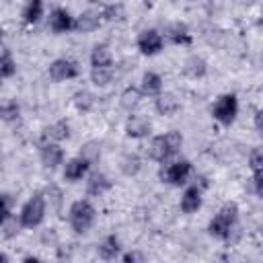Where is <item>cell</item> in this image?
<instances>
[{
    "label": "cell",
    "instance_id": "obj_39",
    "mask_svg": "<svg viewBox=\"0 0 263 263\" xmlns=\"http://www.w3.org/2000/svg\"><path fill=\"white\" fill-rule=\"evenodd\" d=\"M23 263H43L39 257H35V255H27L25 259H23Z\"/></svg>",
    "mask_w": 263,
    "mask_h": 263
},
{
    "label": "cell",
    "instance_id": "obj_11",
    "mask_svg": "<svg viewBox=\"0 0 263 263\" xmlns=\"http://www.w3.org/2000/svg\"><path fill=\"white\" fill-rule=\"evenodd\" d=\"M123 132H125V136L132 138V140H144V138L150 136L152 123H150V119L144 117V115H129V117L125 119Z\"/></svg>",
    "mask_w": 263,
    "mask_h": 263
},
{
    "label": "cell",
    "instance_id": "obj_27",
    "mask_svg": "<svg viewBox=\"0 0 263 263\" xmlns=\"http://www.w3.org/2000/svg\"><path fill=\"white\" fill-rule=\"evenodd\" d=\"M16 74V58L12 55V51L8 47H2V55H0V76L4 80L12 78Z\"/></svg>",
    "mask_w": 263,
    "mask_h": 263
},
{
    "label": "cell",
    "instance_id": "obj_8",
    "mask_svg": "<svg viewBox=\"0 0 263 263\" xmlns=\"http://www.w3.org/2000/svg\"><path fill=\"white\" fill-rule=\"evenodd\" d=\"M47 74H49V78H51L53 82H66V80L78 78L80 68H78V64H76L74 60H70V58H55V60L49 64Z\"/></svg>",
    "mask_w": 263,
    "mask_h": 263
},
{
    "label": "cell",
    "instance_id": "obj_12",
    "mask_svg": "<svg viewBox=\"0 0 263 263\" xmlns=\"http://www.w3.org/2000/svg\"><path fill=\"white\" fill-rule=\"evenodd\" d=\"M90 162L84 160L82 156H72L64 162V179L70 181V183H76V181H82L84 177H88V171H90Z\"/></svg>",
    "mask_w": 263,
    "mask_h": 263
},
{
    "label": "cell",
    "instance_id": "obj_40",
    "mask_svg": "<svg viewBox=\"0 0 263 263\" xmlns=\"http://www.w3.org/2000/svg\"><path fill=\"white\" fill-rule=\"evenodd\" d=\"M0 263H10V257H8V253H6V251H2V253H0Z\"/></svg>",
    "mask_w": 263,
    "mask_h": 263
},
{
    "label": "cell",
    "instance_id": "obj_37",
    "mask_svg": "<svg viewBox=\"0 0 263 263\" xmlns=\"http://www.w3.org/2000/svg\"><path fill=\"white\" fill-rule=\"evenodd\" d=\"M251 183H253V193L263 199V175H253Z\"/></svg>",
    "mask_w": 263,
    "mask_h": 263
},
{
    "label": "cell",
    "instance_id": "obj_1",
    "mask_svg": "<svg viewBox=\"0 0 263 263\" xmlns=\"http://www.w3.org/2000/svg\"><path fill=\"white\" fill-rule=\"evenodd\" d=\"M181 146H183V134L177 129H171L160 136H154L146 148V154L154 162H166L181 150Z\"/></svg>",
    "mask_w": 263,
    "mask_h": 263
},
{
    "label": "cell",
    "instance_id": "obj_15",
    "mask_svg": "<svg viewBox=\"0 0 263 263\" xmlns=\"http://www.w3.org/2000/svg\"><path fill=\"white\" fill-rule=\"evenodd\" d=\"M88 62H90V68H92V70L113 68V51H111V47L105 45V43H97V45L90 49Z\"/></svg>",
    "mask_w": 263,
    "mask_h": 263
},
{
    "label": "cell",
    "instance_id": "obj_20",
    "mask_svg": "<svg viewBox=\"0 0 263 263\" xmlns=\"http://www.w3.org/2000/svg\"><path fill=\"white\" fill-rule=\"evenodd\" d=\"M121 253V242L117 234H107L99 245H97V255L103 261H113Z\"/></svg>",
    "mask_w": 263,
    "mask_h": 263
},
{
    "label": "cell",
    "instance_id": "obj_4",
    "mask_svg": "<svg viewBox=\"0 0 263 263\" xmlns=\"http://www.w3.org/2000/svg\"><path fill=\"white\" fill-rule=\"evenodd\" d=\"M45 214H47V203H45V197L43 193H33L21 208L18 212V220H21V226L31 230V228H37L43 220H45Z\"/></svg>",
    "mask_w": 263,
    "mask_h": 263
},
{
    "label": "cell",
    "instance_id": "obj_35",
    "mask_svg": "<svg viewBox=\"0 0 263 263\" xmlns=\"http://www.w3.org/2000/svg\"><path fill=\"white\" fill-rule=\"evenodd\" d=\"M0 201H2V210H0V220H6V218H10V216H14V212H12V197H10V193H2L0 195Z\"/></svg>",
    "mask_w": 263,
    "mask_h": 263
},
{
    "label": "cell",
    "instance_id": "obj_17",
    "mask_svg": "<svg viewBox=\"0 0 263 263\" xmlns=\"http://www.w3.org/2000/svg\"><path fill=\"white\" fill-rule=\"evenodd\" d=\"M164 80H162V76L158 74V72H154V70H148V72H144L142 74V80H140V88H142V92L144 95H148V97H158V95H162L164 90V84H162Z\"/></svg>",
    "mask_w": 263,
    "mask_h": 263
},
{
    "label": "cell",
    "instance_id": "obj_18",
    "mask_svg": "<svg viewBox=\"0 0 263 263\" xmlns=\"http://www.w3.org/2000/svg\"><path fill=\"white\" fill-rule=\"evenodd\" d=\"M166 39H168L173 45H191L193 35H191V31H189V27H187L185 23L175 21V23H171L168 29H166Z\"/></svg>",
    "mask_w": 263,
    "mask_h": 263
},
{
    "label": "cell",
    "instance_id": "obj_22",
    "mask_svg": "<svg viewBox=\"0 0 263 263\" xmlns=\"http://www.w3.org/2000/svg\"><path fill=\"white\" fill-rule=\"evenodd\" d=\"M205 72H208V62H205L201 55H197V53L189 55V58L183 62V74H185L187 78L197 80V78H203Z\"/></svg>",
    "mask_w": 263,
    "mask_h": 263
},
{
    "label": "cell",
    "instance_id": "obj_16",
    "mask_svg": "<svg viewBox=\"0 0 263 263\" xmlns=\"http://www.w3.org/2000/svg\"><path fill=\"white\" fill-rule=\"evenodd\" d=\"M111 187H113L111 179L107 175H103V173H90L86 177V195H90V197H101Z\"/></svg>",
    "mask_w": 263,
    "mask_h": 263
},
{
    "label": "cell",
    "instance_id": "obj_29",
    "mask_svg": "<svg viewBox=\"0 0 263 263\" xmlns=\"http://www.w3.org/2000/svg\"><path fill=\"white\" fill-rule=\"evenodd\" d=\"M90 82L95 86H107L113 82V68H101V70H92L90 68Z\"/></svg>",
    "mask_w": 263,
    "mask_h": 263
},
{
    "label": "cell",
    "instance_id": "obj_2",
    "mask_svg": "<svg viewBox=\"0 0 263 263\" xmlns=\"http://www.w3.org/2000/svg\"><path fill=\"white\" fill-rule=\"evenodd\" d=\"M236 222H238V205L234 201H226L208 222V234L216 240H228Z\"/></svg>",
    "mask_w": 263,
    "mask_h": 263
},
{
    "label": "cell",
    "instance_id": "obj_34",
    "mask_svg": "<svg viewBox=\"0 0 263 263\" xmlns=\"http://www.w3.org/2000/svg\"><path fill=\"white\" fill-rule=\"evenodd\" d=\"M78 156H82L84 160H88L90 164H95V162L101 158V148H99L97 142H86V144L82 146V150H80Z\"/></svg>",
    "mask_w": 263,
    "mask_h": 263
},
{
    "label": "cell",
    "instance_id": "obj_23",
    "mask_svg": "<svg viewBox=\"0 0 263 263\" xmlns=\"http://www.w3.org/2000/svg\"><path fill=\"white\" fill-rule=\"evenodd\" d=\"M144 99V92L140 86H125L119 95V105L125 109V111H134Z\"/></svg>",
    "mask_w": 263,
    "mask_h": 263
},
{
    "label": "cell",
    "instance_id": "obj_6",
    "mask_svg": "<svg viewBox=\"0 0 263 263\" xmlns=\"http://www.w3.org/2000/svg\"><path fill=\"white\" fill-rule=\"evenodd\" d=\"M193 173V164L187 158H179L173 162H166V166L160 168V181L171 187H181L189 181Z\"/></svg>",
    "mask_w": 263,
    "mask_h": 263
},
{
    "label": "cell",
    "instance_id": "obj_25",
    "mask_svg": "<svg viewBox=\"0 0 263 263\" xmlns=\"http://www.w3.org/2000/svg\"><path fill=\"white\" fill-rule=\"evenodd\" d=\"M99 10H101V18L107 21V23H121L125 18V6L121 2L103 4Z\"/></svg>",
    "mask_w": 263,
    "mask_h": 263
},
{
    "label": "cell",
    "instance_id": "obj_19",
    "mask_svg": "<svg viewBox=\"0 0 263 263\" xmlns=\"http://www.w3.org/2000/svg\"><path fill=\"white\" fill-rule=\"evenodd\" d=\"M154 109H156V113L162 115V117H173V115L181 109V103H179L177 95H173V92H162V95H158V97L154 99Z\"/></svg>",
    "mask_w": 263,
    "mask_h": 263
},
{
    "label": "cell",
    "instance_id": "obj_30",
    "mask_svg": "<svg viewBox=\"0 0 263 263\" xmlns=\"http://www.w3.org/2000/svg\"><path fill=\"white\" fill-rule=\"evenodd\" d=\"M0 228H2V238H12V236L18 234V228H23V226H21L18 216L14 214L6 220H0Z\"/></svg>",
    "mask_w": 263,
    "mask_h": 263
},
{
    "label": "cell",
    "instance_id": "obj_26",
    "mask_svg": "<svg viewBox=\"0 0 263 263\" xmlns=\"http://www.w3.org/2000/svg\"><path fill=\"white\" fill-rule=\"evenodd\" d=\"M140 168H142V160H140L138 154L127 152V154H123V156L119 158V171H121L125 177H136V175L140 173Z\"/></svg>",
    "mask_w": 263,
    "mask_h": 263
},
{
    "label": "cell",
    "instance_id": "obj_32",
    "mask_svg": "<svg viewBox=\"0 0 263 263\" xmlns=\"http://www.w3.org/2000/svg\"><path fill=\"white\" fill-rule=\"evenodd\" d=\"M41 193H43L45 203H47L49 208L60 210V205H62V191H60V187H58V185H47Z\"/></svg>",
    "mask_w": 263,
    "mask_h": 263
},
{
    "label": "cell",
    "instance_id": "obj_9",
    "mask_svg": "<svg viewBox=\"0 0 263 263\" xmlns=\"http://www.w3.org/2000/svg\"><path fill=\"white\" fill-rule=\"evenodd\" d=\"M74 18L72 12L64 6H55L49 10V16H47V27L51 33L55 35H64V33H70L74 31Z\"/></svg>",
    "mask_w": 263,
    "mask_h": 263
},
{
    "label": "cell",
    "instance_id": "obj_10",
    "mask_svg": "<svg viewBox=\"0 0 263 263\" xmlns=\"http://www.w3.org/2000/svg\"><path fill=\"white\" fill-rule=\"evenodd\" d=\"M39 158H41V164L49 171H55L60 164L66 162V154H64L62 144H53V142H43V146L39 150Z\"/></svg>",
    "mask_w": 263,
    "mask_h": 263
},
{
    "label": "cell",
    "instance_id": "obj_33",
    "mask_svg": "<svg viewBox=\"0 0 263 263\" xmlns=\"http://www.w3.org/2000/svg\"><path fill=\"white\" fill-rule=\"evenodd\" d=\"M249 168L253 175H263V146H257L249 152Z\"/></svg>",
    "mask_w": 263,
    "mask_h": 263
},
{
    "label": "cell",
    "instance_id": "obj_31",
    "mask_svg": "<svg viewBox=\"0 0 263 263\" xmlns=\"http://www.w3.org/2000/svg\"><path fill=\"white\" fill-rule=\"evenodd\" d=\"M0 115L6 123H12V121H18L21 117V107L16 101H6L2 107H0Z\"/></svg>",
    "mask_w": 263,
    "mask_h": 263
},
{
    "label": "cell",
    "instance_id": "obj_7",
    "mask_svg": "<svg viewBox=\"0 0 263 263\" xmlns=\"http://www.w3.org/2000/svg\"><path fill=\"white\" fill-rule=\"evenodd\" d=\"M136 47L142 55L154 58L164 49V35L158 29H142L136 37Z\"/></svg>",
    "mask_w": 263,
    "mask_h": 263
},
{
    "label": "cell",
    "instance_id": "obj_21",
    "mask_svg": "<svg viewBox=\"0 0 263 263\" xmlns=\"http://www.w3.org/2000/svg\"><path fill=\"white\" fill-rule=\"evenodd\" d=\"M70 138V123L66 119H60L51 125H47L43 129V140L45 142H53V144H62L64 140Z\"/></svg>",
    "mask_w": 263,
    "mask_h": 263
},
{
    "label": "cell",
    "instance_id": "obj_5",
    "mask_svg": "<svg viewBox=\"0 0 263 263\" xmlns=\"http://www.w3.org/2000/svg\"><path fill=\"white\" fill-rule=\"evenodd\" d=\"M236 115H238V97L234 92H224V95H220L214 101V105H212V117L220 125L230 127L236 121Z\"/></svg>",
    "mask_w": 263,
    "mask_h": 263
},
{
    "label": "cell",
    "instance_id": "obj_3",
    "mask_svg": "<svg viewBox=\"0 0 263 263\" xmlns=\"http://www.w3.org/2000/svg\"><path fill=\"white\" fill-rule=\"evenodd\" d=\"M97 220V208L90 203V199H76L72 201L70 210H68V222L70 228L76 234H84L92 228Z\"/></svg>",
    "mask_w": 263,
    "mask_h": 263
},
{
    "label": "cell",
    "instance_id": "obj_36",
    "mask_svg": "<svg viewBox=\"0 0 263 263\" xmlns=\"http://www.w3.org/2000/svg\"><path fill=\"white\" fill-rule=\"evenodd\" d=\"M121 263H146V257L138 249H129L121 255Z\"/></svg>",
    "mask_w": 263,
    "mask_h": 263
},
{
    "label": "cell",
    "instance_id": "obj_14",
    "mask_svg": "<svg viewBox=\"0 0 263 263\" xmlns=\"http://www.w3.org/2000/svg\"><path fill=\"white\" fill-rule=\"evenodd\" d=\"M203 191H201V187L199 185H189V187H185V191H183V195H181V201H179V208H181V212L183 214H195L199 208H201V203H203Z\"/></svg>",
    "mask_w": 263,
    "mask_h": 263
},
{
    "label": "cell",
    "instance_id": "obj_28",
    "mask_svg": "<svg viewBox=\"0 0 263 263\" xmlns=\"http://www.w3.org/2000/svg\"><path fill=\"white\" fill-rule=\"evenodd\" d=\"M95 103H97L95 95H92L90 90H86V88H80V90H76V92L72 95V105H74L78 111H82V113L90 111V109L95 107Z\"/></svg>",
    "mask_w": 263,
    "mask_h": 263
},
{
    "label": "cell",
    "instance_id": "obj_38",
    "mask_svg": "<svg viewBox=\"0 0 263 263\" xmlns=\"http://www.w3.org/2000/svg\"><path fill=\"white\" fill-rule=\"evenodd\" d=\"M253 125L259 134H263V107L255 111V117H253Z\"/></svg>",
    "mask_w": 263,
    "mask_h": 263
},
{
    "label": "cell",
    "instance_id": "obj_24",
    "mask_svg": "<svg viewBox=\"0 0 263 263\" xmlns=\"http://www.w3.org/2000/svg\"><path fill=\"white\" fill-rule=\"evenodd\" d=\"M43 12H45V4H43L41 0H29V2L23 6L21 16H23V21H25L27 25H35V23L41 21Z\"/></svg>",
    "mask_w": 263,
    "mask_h": 263
},
{
    "label": "cell",
    "instance_id": "obj_13",
    "mask_svg": "<svg viewBox=\"0 0 263 263\" xmlns=\"http://www.w3.org/2000/svg\"><path fill=\"white\" fill-rule=\"evenodd\" d=\"M101 23H103L101 10L86 8L80 14H76V18H74V31L76 33H92V31H97L101 27Z\"/></svg>",
    "mask_w": 263,
    "mask_h": 263
}]
</instances>
